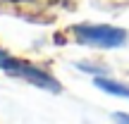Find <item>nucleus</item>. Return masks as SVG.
<instances>
[{
  "mask_svg": "<svg viewBox=\"0 0 129 124\" xmlns=\"http://www.w3.org/2000/svg\"><path fill=\"white\" fill-rule=\"evenodd\" d=\"M112 117H115L117 122H127V124H129V115H124V112H115Z\"/></svg>",
  "mask_w": 129,
  "mask_h": 124,
  "instance_id": "20e7f679",
  "label": "nucleus"
},
{
  "mask_svg": "<svg viewBox=\"0 0 129 124\" xmlns=\"http://www.w3.org/2000/svg\"><path fill=\"white\" fill-rule=\"evenodd\" d=\"M69 31H72L77 43H84L91 48H103V50L120 48L127 43V31L120 26H110V24H77Z\"/></svg>",
  "mask_w": 129,
  "mask_h": 124,
  "instance_id": "f257e3e1",
  "label": "nucleus"
},
{
  "mask_svg": "<svg viewBox=\"0 0 129 124\" xmlns=\"http://www.w3.org/2000/svg\"><path fill=\"white\" fill-rule=\"evenodd\" d=\"M0 3H31V0H0Z\"/></svg>",
  "mask_w": 129,
  "mask_h": 124,
  "instance_id": "39448f33",
  "label": "nucleus"
},
{
  "mask_svg": "<svg viewBox=\"0 0 129 124\" xmlns=\"http://www.w3.org/2000/svg\"><path fill=\"white\" fill-rule=\"evenodd\" d=\"M96 86L101 88V91L110 93V96L129 98V86H124V84H120V81H112V79H103V76H98V79H96Z\"/></svg>",
  "mask_w": 129,
  "mask_h": 124,
  "instance_id": "7ed1b4c3",
  "label": "nucleus"
},
{
  "mask_svg": "<svg viewBox=\"0 0 129 124\" xmlns=\"http://www.w3.org/2000/svg\"><path fill=\"white\" fill-rule=\"evenodd\" d=\"M0 69L12 74V76H17V79H24V81L34 84V86H38V88H43V91H50V93H60L62 91V84L57 81L55 76H50L48 72H43V69L34 67V64H29V62L17 60V57H12L5 50H0Z\"/></svg>",
  "mask_w": 129,
  "mask_h": 124,
  "instance_id": "f03ea898",
  "label": "nucleus"
}]
</instances>
